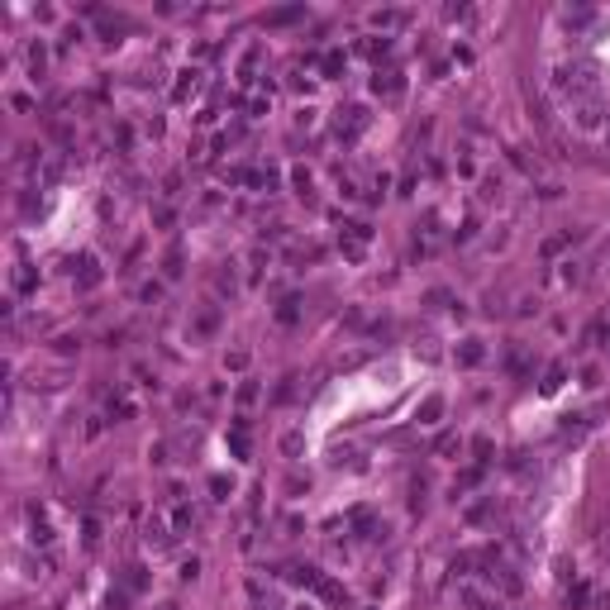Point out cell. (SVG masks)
Masks as SVG:
<instances>
[{
    "label": "cell",
    "instance_id": "obj_14",
    "mask_svg": "<svg viewBox=\"0 0 610 610\" xmlns=\"http://www.w3.org/2000/svg\"><path fill=\"white\" fill-rule=\"evenodd\" d=\"M14 286H19V291H24V286H34V272H29V267H19V272H14Z\"/></svg>",
    "mask_w": 610,
    "mask_h": 610
},
{
    "label": "cell",
    "instance_id": "obj_4",
    "mask_svg": "<svg viewBox=\"0 0 610 610\" xmlns=\"http://www.w3.org/2000/svg\"><path fill=\"white\" fill-rule=\"evenodd\" d=\"M358 129H363V110H358V105H348V110H339V134H348V138H353Z\"/></svg>",
    "mask_w": 610,
    "mask_h": 610
},
{
    "label": "cell",
    "instance_id": "obj_16",
    "mask_svg": "<svg viewBox=\"0 0 610 610\" xmlns=\"http://www.w3.org/2000/svg\"><path fill=\"white\" fill-rule=\"evenodd\" d=\"M319 596H324V601H339V596H343V591H339V587H334V582H319Z\"/></svg>",
    "mask_w": 610,
    "mask_h": 610
},
{
    "label": "cell",
    "instance_id": "obj_15",
    "mask_svg": "<svg viewBox=\"0 0 610 610\" xmlns=\"http://www.w3.org/2000/svg\"><path fill=\"white\" fill-rule=\"evenodd\" d=\"M558 382H563V367H548V382H544V391H558Z\"/></svg>",
    "mask_w": 610,
    "mask_h": 610
},
{
    "label": "cell",
    "instance_id": "obj_1",
    "mask_svg": "<svg viewBox=\"0 0 610 610\" xmlns=\"http://www.w3.org/2000/svg\"><path fill=\"white\" fill-rule=\"evenodd\" d=\"M487 582H491V587H501L506 596H515V591H520V577H515V568H506L501 558H487Z\"/></svg>",
    "mask_w": 610,
    "mask_h": 610
},
{
    "label": "cell",
    "instance_id": "obj_7",
    "mask_svg": "<svg viewBox=\"0 0 610 610\" xmlns=\"http://www.w3.org/2000/svg\"><path fill=\"white\" fill-rule=\"evenodd\" d=\"M587 601H591V587H587V582H577V587L568 591V606H572V610H582Z\"/></svg>",
    "mask_w": 610,
    "mask_h": 610
},
{
    "label": "cell",
    "instance_id": "obj_2",
    "mask_svg": "<svg viewBox=\"0 0 610 610\" xmlns=\"http://www.w3.org/2000/svg\"><path fill=\"white\" fill-rule=\"evenodd\" d=\"M601 114H606V105L596 101V96H587V101L572 105V119H577V129H596V124H601Z\"/></svg>",
    "mask_w": 610,
    "mask_h": 610
},
{
    "label": "cell",
    "instance_id": "obj_5",
    "mask_svg": "<svg viewBox=\"0 0 610 610\" xmlns=\"http://www.w3.org/2000/svg\"><path fill=\"white\" fill-rule=\"evenodd\" d=\"M372 91H377V96H401V77H396V72H377Z\"/></svg>",
    "mask_w": 610,
    "mask_h": 610
},
{
    "label": "cell",
    "instance_id": "obj_17",
    "mask_svg": "<svg viewBox=\"0 0 610 610\" xmlns=\"http://www.w3.org/2000/svg\"><path fill=\"white\" fill-rule=\"evenodd\" d=\"M105 610H124V596H119V591H110V601H105Z\"/></svg>",
    "mask_w": 610,
    "mask_h": 610
},
{
    "label": "cell",
    "instance_id": "obj_13",
    "mask_svg": "<svg viewBox=\"0 0 610 610\" xmlns=\"http://www.w3.org/2000/svg\"><path fill=\"white\" fill-rule=\"evenodd\" d=\"M305 10H277V14H272V24H291V19H301Z\"/></svg>",
    "mask_w": 610,
    "mask_h": 610
},
{
    "label": "cell",
    "instance_id": "obj_8",
    "mask_svg": "<svg viewBox=\"0 0 610 610\" xmlns=\"http://www.w3.org/2000/svg\"><path fill=\"white\" fill-rule=\"evenodd\" d=\"M148 544H153V548H167V544H172V539H167V529H162L158 520H148Z\"/></svg>",
    "mask_w": 610,
    "mask_h": 610
},
{
    "label": "cell",
    "instance_id": "obj_10",
    "mask_svg": "<svg viewBox=\"0 0 610 610\" xmlns=\"http://www.w3.org/2000/svg\"><path fill=\"white\" fill-rule=\"evenodd\" d=\"M101 282V272H96V263L91 258H82V286H96Z\"/></svg>",
    "mask_w": 610,
    "mask_h": 610
},
{
    "label": "cell",
    "instance_id": "obj_11",
    "mask_svg": "<svg viewBox=\"0 0 610 610\" xmlns=\"http://www.w3.org/2000/svg\"><path fill=\"white\" fill-rule=\"evenodd\" d=\"M401 19H406L401 10H377V14H372V24H401Z\"/></svg>",
    "mask_w": 610,
    "mask_h": 610
},
{
    "label": "cell",
    "instance_id": "obj_12",
    "mask_svg": "<svg viewBox=\"0 0 610 610\" xmlns=\"http://www.w3.org/2000/svg\"><path fill=\"white\" fill-rule=\"evenodd\" d=\"M29 67H34V77H43V48H38V43L29 48Z\"/></svg>",
    "mask_w": 610,
    "mask_h": 610
},
{
    "label": "cell",
    "instance_id": "obj_6",
    "mask_svg": "<svg viewBox=\"0 0 610 610\" xmlns=\"http://www.w3.org/2000/svg\"><path fill=\"white\" fill-rule=\"evenodd\" d=\"M482 358H487V348H482V343H477V339H467V343H463V348H458V363H463V367H477V363H482Z\"/></svg>",
    "mask_w": 610,
    "mask_h": 610
},
{
    "label": "cell",
    "instance_id": "obj_9",
    "mask_svg": "<svg viewBox=\"0 0 610 610\" xmlns=\"http://www.w3.org/2000/svg\"><path fill=\"white\" fill-rule=\"evenodd\" d=\"M439 410H443V401H439V396H429L424 410H419V419H424V424H434V419H439Z\"/></svg>",
    "mask_w": 610,
    "mask_h": 610
},
{
    "label": "cell",
    "instance_id": "obj_3",
    "mask_svg": "<svg viewBox=\"0 0 610 610\" xmlns=\"http://www.w3.org/2000/svg\"><path fill=\"white\" fill-rule=\"evenodd\" d=\"M458 601H463L467 610H501V601H487L477 587H458Z\"/></svg>",
    "mask_w": 610,
    "mask_h": 610
}]
</instances>
